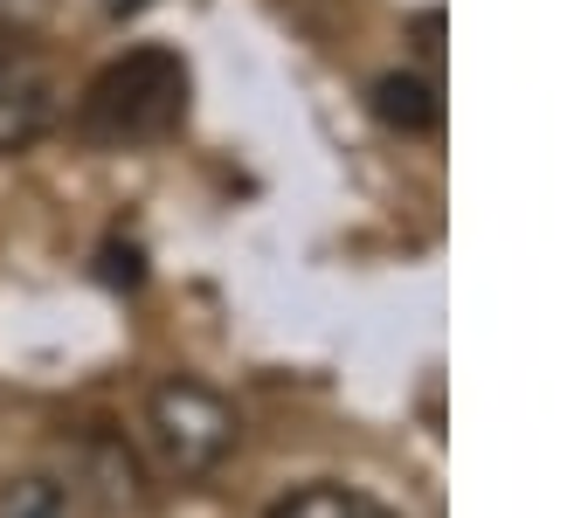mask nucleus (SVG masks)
I'll return each mask as SVG.
<instances>
[{"mask_svg": "<svg viewBox=\"0 0 567 518\" xmlns=\"http://www.w3.org/2000/svg\"><path fill=\"white\" fill-rule=\"evenodd\" d=\"M181 111H187V70H181V55L132 49V55H118V63L91 83V97H83V132H91V138H118V146H125V138L174 132Z\"/></svg>", "mask_w": 567, "mask_h": 518, "instance_id": "nucleus-1", "label": "nucleus"}, {"mask_svg": "<svg viewBox=\"0 0 567 518\" xmlns=\"http://www.w3.org/2000/svg\"><path fill=\"white\" fill-rule=\"evenodd\" d=\"M243 422L229 408V394H215L194 373H174L146 394V443L174 477H208L236 456Z\"/></svg>", "mask_w": 567, "mask_h": 518, "instance_id": "nucleus-2", "label": "nucleus"}, {"mask_svg": "<svg viewBox=\"0 0 567 518\" xmlns=\"http://www.w3.org/2000/svg\"><path fill=\"white\" fill-rule=\"evenodd\" d=\"M55 125V83L28 63H0V159L28 153Z\"/></svg>", "mask_w": 567, "mask_h": 518, "instance_id": "nucleus-3", "label": "nucleus"}, {"mask_svg": "<svg viewBox=\"0 0 567 518\" xmlns=\"http://www.w3.org/2000/svg\"><path fill=\"white\" fill-rule=\"evenodd\" d=\"M264 518H402V511L381 505L374 491H360V484H332V477H319V484H298V491H284Z\"/></svg>", "mask_w": 567, "mask_h": 518, "instance_id": "nucleus-4", "label": "nucleus"}, {"mask_svg": "<svg viewBox=\"0 0 567 518\" xmlns=\"http://www.w3.org/2000/svg\"><path fill=\"white\" fill-rule=\"evenodd\" d=\"M76 470H83V484H91L111 511L146 498V484H138V456L118 436H91V443H83V456H76Z\"/></svg>", "mask_w": 567, "mask_h": 518, "instance_id": "nucleus-5", "label": "nucleus"}, {"mask_svg": "<svg viewBox=\"0 0 567 518\" xmlns=\"http://www.w3.org/2000/svg\"><path fill=\"white\" fill-rule=\"evenodd\" d=\"M374 118L394 125V132H430V125L443 118L436 83H430V76H381V83H374Z\"/></svg>", "mask_w": 567, "mask_h": 518, "instance_id": "nucleus-6", "label": "nucleus"}, {"mask_svg": "<svg viewBox=\"0 0 567 518\" xmlns=\"http://www.w3.org/2000/svg\"><path fill=\"white\" fill-rule=\"evenodd\" d=\"M0 518H70V491L42 470L0 477Z\"/></svg>", "mask_w": 567, "mask_h": 518, "instance_id": "nucleus-7", "label": "nucleus"}]
</instances>
